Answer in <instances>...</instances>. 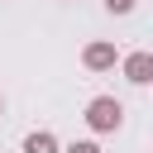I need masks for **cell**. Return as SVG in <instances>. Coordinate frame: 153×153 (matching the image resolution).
Here are the masks:
<instances>
[{
	"label": "cell",
	"mask_w": 153,
	"mask_h": 153,
	"mask_svg": "<svg viewBox=\"0 0 153 153\" xmlns=\"http://www.w3.org/2000/svg\"><path fill=\"white\" fill-rule=\"evenodd\" d=\"M105 10H110V14H129V10H134V0H105Z\"/></svg>",
	"instance_id": "6"
},
{
	"label": "cell",
	"mask_w": 153,
	"mask_h": 153,
	"mask_svg": "<svg viewBox=\"0 0 153 153\" xmlns=\"http://www.w3.org/2000/svg\"><path fill=\"white\" fill-rule=\"evenodd\" d=\"M81 62H86L91 72H110V67L120 62V53H115V43H105V38H96V43H86V53H81Z\"/></svg>",
	"instance_id": "2"
},
{
	"label": "cell",
	"mask_w": 153,
	"mask_h": 153,
	"mask_svg": "<svg viewBox=\"0 0 153 153\" xmlns=\"http://www.w3.org/2000/svg\"><path fill=\"white\" fill-rule=\"evenodd\" d=\"M86 124H91L96 134H115V129L124 124V100H115V96H96V100L86 105Z\"/></svg>",
	"instance_id": "1"
},
{
	"label": "cell",
	"mask_w": 153,
	"mask_h": 153,
	"mask_svg": "<svg viewBox=\"0 0 153 153\" xmlns=\"http://www.w3.org/2000/svg\"><path fill=\"white\" fill-rule=\"evenodd\" d=\"M57 153H100V143H91V139H72V143L57 148Z\"/></svg>",
	"instance_id": "5"
},
{
	"label": "cell",
	"mask_w": 153,
	"mask_h": 153,
	"mask_svg": "<svg viewBox=\"0 0 153 153\" xmlns=\"http://www.w3.org/2000/svg\"><path fill=\"white\" fill-rule=\"evenodd\" d=\"M120 67H124V76L134 86H148L153 81V53H129V57H120Z\"/></svg>",
	"instance_id": "3"
},
{
	"label": "cell",
	"mask_w": 153,
	"mask_h": 153,
	"mask_svg": "<svg viewBox=\"0 0 153 153\" xmlns=\"http://www.w3.org/2000/svg\"><path fill=\"white\" fill-rule=\"evenodd\" d=\"M62 143H57V134H48V129H33L29 139H24V153H57Z\"/></svg>",
	"instance_id": "4"
},
{
	"label": "cell",
	"mask_w": 153,
	"mask_h": 153,
	"mask_svg": "<svg viewBox=\"0 0 153 153\" xmlns=\"http://www.w3.org/2000/svg\"><path fill=\"white\" fill-rule=\"evenodd\" d=\"M0 115H5V96H0Z\"/></svg>",
	"instance_id": "7"
}]
</instances>
